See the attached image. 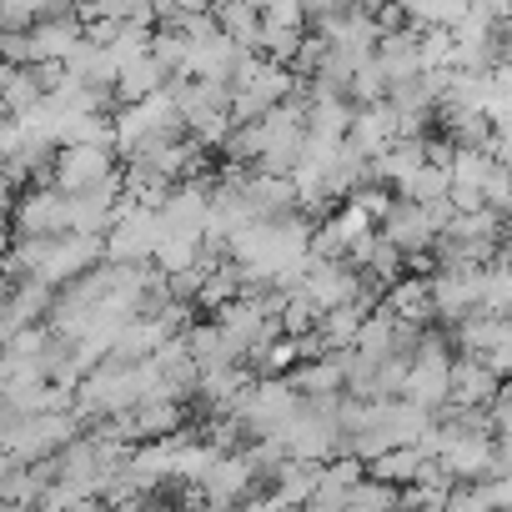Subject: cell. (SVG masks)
<instances>
[{
    "instance_id": "1",
    "label": "cell",
    "mask_w": 512,
    "mask_h": 512,
    "mask_svg": "<svg viewBox=\"0 0 512 512\" xmlns=\"http://www.w3.org/2000/svg\"><path fill=\"white\" fill-rule=\"evenodd\" d=\"M116 156H121V151H116V146H101V141H66V146H56L46 181L61 186V191H91V186L121 176Z\"/></svg>"
},
{
    "instance_id": "2",
    "label": "cell",
    "mask_w": 512,
    "mask_h": 512,
    "mask_svg": "<svg viewBox=\"0 0 512 512\" xmlns=\"http://www.w3.org/2000/svg\"><path fill=\"white\" fill-rule=\"evenodd\" d=\"M101 262H106V236H91V231H61V236L46 241L41 267H36L31 277H41V282H51V287H66V282L86 277V272L101 267Z\"/></svg>"
},
{
    "instance_id": "3",
    "label": "cell",
    "mask_w": 512,
    "mask_h": 512,
    "mask_svg": "<svg viewBox=\"0 0 512 512\" xmlns=\"http://www.w3.org/2000/svg\"><path fill=\"white\" fill-rule=\"evenodd\" d=\"M502 382L507 377H497L482 357H472V352H462L457 362H452V402H462V407H492L497 402V392H502Z\"/></svg>"
},
{
    "instance_id": "4",
    "label": "cell",
    "mask_w": 512,
    "mask_h": 512,
    "mask_svg": "<svg viewBox=\"0 0 512 512\" xmlns=\"http://www.w3.org/2000/svg\"><path fill=\"white\" fill-rule=\"evenodd\" d=\"M161 86H171V71L156 61V51H146L141 61H131V66L116 76V101L131 106V101H141V96H151V91H161Z\"/></svg>"
},
{
    "instance_id": "5",
    "label": "cell",
    "mask_w": 512,
    "mask_h": 512,
    "mask_svg": "<svg viewBox=\"0 0 512 512\" xmlns=\"http://www.w3.org/2000/svg\"><path fill=\"white\" fill-rule=\"evenodd\" d=\"M216 21L226 36H236L241 46H262V6H251V0H221L216 6Z\"/></svg>"
},
{
    "instance_id": "6",
    "label": "cell",
    "mask_w": 512,
    "mask_h": 512,
    "mask_svg": "<svg viewBox=\"0 0 512 512\" xmlns=\"http://www.w3.org/2000/svg\"><path fill=\"white\" fill-rule=\"evenodd\" d=\"M492 422H497V432H512V377L502 382V392L492 402Z\"/></svg>"
},
{
    "instance_id": "7",
    "label": "cell",
    "mask_w": 512,
    "mask_h": 512,
    "mask_svg": "<svg viewBox=\"0 0 512 512\" xmlns=\"http://www.w3.org/2000/svg\"><path fill=\"white\" fill-rule=\"evenodd\" d=\"M216 6H221V0H216Z\"/></svg>"
}]
</instances>
